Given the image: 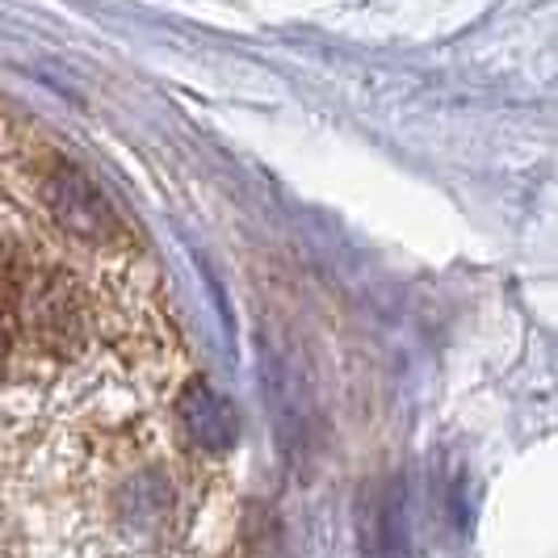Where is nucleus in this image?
Masks as SVG:
<instances>
[{"instance_id":"1","label":"nucleus","mask_w":558,"mask_h":558,"mask_svg":"<svg viewBox=\"0 0 558 558\" xmlns=\"http://www.w3.org/2000/svg\"><path fill=\"white\" fill-rule=\"evenodd\" d=\"M47 197H51L56 219L68 227L72 235H81V240H110V235H118V219L110 215L106 197L97 194L81 172L59 168L56 177H51Z\"/></svg>"}]
</instances>
